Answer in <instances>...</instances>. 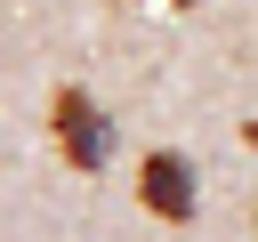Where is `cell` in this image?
<instances>
[{"label": "cell", "instance_id": "7a4b0ae2", "mask_svg": "<svg viewBox=\"0 0 258 242\" xmlns=\"http://www.w3.org/2000/svg\"><path fill=\"white\" fill-rule=\"evenodd\" d=\"M137 202L153 210V218H169V226H185L194 218V161L185 153H145V169H137Z\"/></svg>", "mask_w": 258, "mask_h": 242}, {"label": "cell", "instance_id": "6da1fadb", "mask_svg": "<svg viewBox=\"0 0 258 242\" xmlns=\"http://www.w3.org/2000/svg\"><path fill=\"white\" fill-rule=\"evenodd\" d=\"M56 145L73 169H105L113 161V121L81 97V89H56Z\"/></svg>", "mask_w": 258, "mask_h": 242}, {"label": "cell", "instance_id": "3957f363", "mask_svg": "<svg viewBox=\"0 0 258 242\" xmlns=\"http://www.w3.org/2000/svg\"><path fill=\"white\" fill-rule=\"evenodd\" d=\"M242 145H258V121H242Z\"/></svg>", "mask_w": 258, "mask_h": 242}]
</instances>
